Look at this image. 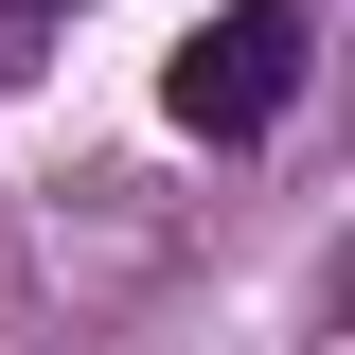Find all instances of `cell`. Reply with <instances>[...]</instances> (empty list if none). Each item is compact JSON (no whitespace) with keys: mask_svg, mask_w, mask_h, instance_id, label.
Segmentation results:
<instances>
[{"mask_svg":"<svg viewBox=\"0 0 355 355\" xmlns=\"http://www.w3.org/2000/svg\"><path fill=\"white\" fill-rule=\"evenodd\" d=\"M284 89H302V0H231L214 36H178L160 107H178L196 142H266V125H284Z\"/></svg>","mask_w":355,"mask_h":355,"instance_id":"6da1fadb","label":"cell"},{"mask_svg":"<svg viewBox=\"0 0 355 355\" xmlns=\"http://www.w3.org/2000/svg\"><path fill=\"white\" fill-rule=\"evenodd\" d=\"M0 18H53V0H0Z\"/></svg>","mask_w":355,"mask_h":355,"instance_id":"7a4b0ae2","label":"cell"}]
</instances>
